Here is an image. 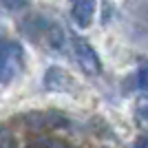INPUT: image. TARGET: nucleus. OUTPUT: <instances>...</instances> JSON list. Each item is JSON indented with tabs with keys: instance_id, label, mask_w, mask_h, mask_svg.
Instances as JSON below:
<instances>
[{
	"instance_id": "nucleus-1",
	"label": "nucleus",
	"mask_w": 148,
	"mask_h": 148,
	"mask_svg": "<svg viewBox=\"0 0 148 148\" xmlns=\"http://www.w3.org/2000/svg\"><path fill=\"white\" fill-rule=\"evenodd\" d=\"M22 66V47L18 42H0V82L7 84Z\"/></svg>"
},
{
	"instance_id": "nucleus-2",
	"label": "nucleus",
	"mask_w": 148,
	"mask_h": 148,
	"mask_svg": "<svg viewBox=\"0 0 148 148\" xmlns=\"http://www.w3.org/2000/svg\"><path fill=\"white\" fill-rule=\"evenodd\" d=\"M73 53H75L77 64L82 66V71H84L86 75H99L102 73V62H99L95 49H93L86 40L75 38L73 40Z\"/></svg>"
},
{
	"instance_id": "nucleus-3",
	"label": "nucleus",
	"mask_w": 148,
	"mask_h": 148,
	"mask_svg": "<svg viewBox=\"0 0 148 148\" xmlns=\"http://www.w3.org/2000/svg\"><path fill=\"white\" fill-rule=\"evenodd\" d=\"M93 13H95V0H75L73 2V16L75 25L82 27V29H86L88 25L93 22Z\"/></svg>"
},
{
	"instance_id": "nucleus-4",
	"label": "nucleus",
	"mask_w": 148,
	"mask_h": 148,
	"mask_svg": "<svg viewBox=\"0 0 148 148\" xmlns=\"http://www.w3.org/2000/svg\"><path fill=\"white\" fill-rule=\"evenodd\" d=\"M69 82H71L69 75L58 66H51L49 71H47V75H44V84H47V88H51V91H62V88H66Z\"/></svg>"
},
{
	"instance_id": "nucleus-5",
	"label": "nucleus",
	"mask_w": 148,
	"mask_h": 148,
	"mask_svg": "<svg viewBox=\"0 0 148 148\" xmlns=\"http://www.w3.org/2000/svg\"><path fill=\"white\" fill-rule=\"evenodd\" d=\"M135 119H137V126L148 133V95L137 97V102H135Z\"/></svg>"
},
{
	"instance_id": "nucleus-6",
	"label": "nucleus",
	"mask_w": 148,
	"mask_h": 148,
	"mask_svg": "<svg viewBox=\"0 0 148 148\" xmlns=\"http://www.w3.org/2000/svg\"><path fill=\"white\" fill-rule=\"evenodd\" d=\"M137 82H139V86L142 88H148V62H144L139 71H137Z\"/></svg>"
},
{
	"instance_id": "nucleus-7",
	"label": "nucleus",
	"mask_w": 148,
	"mask_h": 148,
	"mask_svg": "<svg viewBox=\"0 0 148 148\" xmlns=\"http://www.w3.org/2000/svg\"><path fill=\"white\" fill-rule=\"evenodd\" d=\"M27 2L29 0H2V5L7 7V9H11V11H18V9H25Z\"/></svg>"
},
{
	"instance_id": "nucleus-8",
	"label": "nucleus",
	"mask_w": 148,
	"mask_h": 148,
	"mask_svg": "<svg viewBox=\"0 0 148 148\" xmlns=\"http://www.w3.org/2000/svg\"><path fill=\"white\" fill-rule=\"evenodd\" d=\"M135 148H148V137H142V139H137Z\"/></svg>"
},
{
	"instance_id": "nucleus-9",
	"label": "nucleus",
	"mask_w": 148,
	"mask_h": 148,
	"mask_svg": "<svg viewBox=\"0 0 148 148\" xmlns=\"http://www.w3.org/2000/svg\"><path fill=\"white\" fill-rule=\"evenodd\" d=\"M0 148H18V144L9 139V142H5V144H2V146H0Z\"/></svg>"
},
{
	"instance_id": "nucleus-10",
	"label": "nucleus",
	"mask_w": 148,
	"mask_h": 148,
	"mask_svg": "<svg viewBox=\"0 0 148 148\" xmlns=\"http://www.w3.org/2000/svg\"><path fill=\"white\" fill-rule=\"evenodd\" d=\"M51 148H64V146H62V144H56V146H51Z\"/></svg>"
}]
</instances>
